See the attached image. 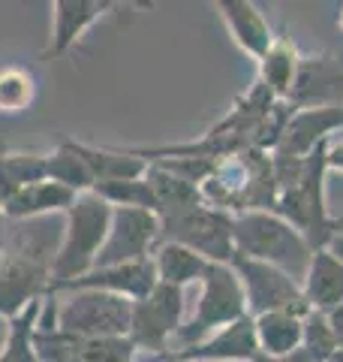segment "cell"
Listing matches in <instances>:
<instances>
[{
	"mask_svg": "<svg viewBox=\"0 0 343 362\" xmlns=\"http://www.w3.org/2000/svg\"><path fill=\"white\" fill-rule=\"evenodd\" d=\"M217 13L226 21L229 33H232L235 45L253 61H262V54L271 49V42L277 40L271 33V25L265 13L253 4V0H217Z\"/></svg>",
	"mask_w": 343,
	"mask_h": 362,
	"instance_id": "16",
	"label": "cell"
},
{
	"mask_svg": "<svg viewBox=\"0 0 343 362\" xmlns=\"http://www.w3.org/2000/svg\"><path fill=\"white\" fill-rule=\"evenodd\" d=\"M292 109L343 106V64L331 54L301 58V70L289 94Z\"/></svg>",
	"mask_w": 343,
	"mask_h": 362,
	"instance_id": "15",
	"label": "cell"
},
{
	"mask_svg": "<svg viewBox=\"0 0 343 362\" xmlns=\"http://www.w3.org/2000/svg\"><path fill=\"white\" fill-rule=\"evenodd\" d=\"M166 362H193V359H166Z\"/></svg>",
	"mask_w": 343,
	"mask_h": 362,
	"instance_id": "40",
	"label": "cell"
},
{
	"mask_svg": "<svg viewBox=\"0 0 343 362\" xmlns=\"http://www.w3.org/2000/svg\"><path fill=\"white\" fill-rule=\"evenodd\" d=\"M304 299L311 311L331 314L343 308V257L335 247H319L311 257L304 278H301Z\"/></svg>",
	"mask_w": 343,
	"mask_h": 362,
	"instance_id": "17",
	"label": "cell"
},
{
	"mask_svg": "<svg viewBox=\"0 0 343 362\" xmlns=\"http://www.w3.org/2000/svg\"><path fill=\"white\" fill-rule=\"evenodd\" d=\"M45 154L4 151L0 154V206L37 181H45Z\"/></svg>",
	"mask_w": 343,
	"mask_h": 362,
	"instance_id": "24",
	"label": "cell"
},
{
	"mask_svg": "<svg viewBox=\"0 0 343 362\" xmlns=\"http://www.w3.org/2000/svg\"><path fill=\"white\" fill-rule=\"evenodd\" d=\"M229 266L235 269V275L244 287L250 317H259V314H268V311H292V314H301V317L311 314V305L304 299L301 281L292 278L289 272L268 266V263H259V259L238 257V254Z\"/></svg>",
	"mask_w": 343,
	"mask_h": 362,
	"instance_id": "8",
	"label": "cell"
},
{
	"mask_svg": "<svg viewBox=\"0 0 343 362\" xmlns=\"http://www.w3.org/2000/svg\"><path fill=\"white\" fill-rule=\"evenodd\" d=\"M301 350L307 354L311 362H328L331 356L337 354V335L331 329V320L328 314H319V311H311L304 317V341H301Z\"/></svg>",
	"mask_w": 343,
	"mask_h": 362,
	"instance_id": "30",
	"label": "cell"
},
{
	"mask_svg": "<svg viewBox=\"0 0 343 362\" xmlns=\"http://www.w3.org/2000/svg\"><path fill=\"white\" fill-rule=\"evenodd\" d=\"M145 178L151 181V187H154V197H157V218L163 221V218H172V214H178V211H187L193 206H202V190L196 185H190V181L184 178H178V175H172L166 173V169H160L154 163H148V173Z\"/></svg>",
	"mask_w": 343,
	"mask_h": 362,
	"instance_id": "23",
	"label": "cell"
},
{
	"mask_svg": "<svg viewBox=\"0 0 343 362\" xmlns=\"http://www.w3.org/2000/svg\"><path fill=\"white\" fill-rule=\"evenodd\" d=\"M112 211L114 209L106 199H100L94 190L82 194L73 202V209L66 211L64 235L57 242V254L52 266V293L61 284H66V281H76L94 269L102 245H106Z\"/></svg>",
	"mask_w": 343,
	"mask_h": 362,
	"instance_id": "3",
	"label": "cell"
},
{
	"mask_svg": "<svg viewBox=\"0 0 343 362\" xmlns=\"http://www.w3.org/2000/svg\"><path fill=\"white\" fill-rule=\"evenodd\" d=\"M4 206H0V251H4Z\"/></svg>",
	"mask_w": 343,
	"mask_h": 362,
	"instance_id": "36",
	"label": "cell"
},
{
	"mask_svg": "<svg viewBox=\"0 0 343 362\" xmlns=\"http://www.w3.org/2000/svg\"><path fill=\"white\" fill-rule=\"evenodd\" d=\"M184 326V290L157 284L145 299L133 302L130 311V338L136 350L169 354V341Z\"/></svg>",
	"mask_w": 343,
	"mask_h": 362,
	"instance_id": "9",
	"label": "cell"
},
{
	"mask_svg": "<svg viewBox=\"0 0 343 362\" xmlns=\"http://www.w3.org/2000/svg\"><path fill=\"white\" fill-rule=\"evenodd\" d=\"M42 302L28 305L18 317L9 320V338L4 350H0V362H37V350H33V335H37V323H40V311Z\"/></svg>",
	"mask_w": 343,
	"mask_h": 362,
	"instance_id": "26",
	"label": "cell"
},
{
	"mask_svg": "<svg viewBox=\"0 0 343 362\" xmlns=\"http://www.w3.org/2000/svg\"><path fill=\"white\" fill-rule=\"evenodd\" d=\"M160 284L154 259H139V263H124V266H102V269H90L88 275L66 281L54 293H70V290H102L112 293V296L139 302L148 293Z\"/></svg>",
	"mask_w": 343,
	"mask_h": 362,
	"instance_id": "13",
	"label": "cell"
},
{
	"mask_svg": "<svg viewBox=\"0 0 343 362\" xmlns=\"http://www.w3.org/2000/svg\"><path fill=\"white\" fill-rule=\"evenodd\" d=\"M94 194L100 199H106L112 209H142L157 214V197L154 187L145 175L130 178V181H109V185H97Z\"/></svg>",
	"mask_w": 343,
	"mask_h": 362,
	"instance_id": "28",
	"label": "cell"
},
{
	"mask_svg": "<svg viewBox=\"0 0 343 362\" xmlns=\"http://www.w3.org/2000/svg\"><path fill=\"white\" fill-rule=\"evenodd\" d=\"M343 127V106L325 109H292L289 121L280 133L277 148L271 157H286V160H304L316 148H323L335 139V130Z\"/></svg>",
	"mask_w": 343,
	"mask_h": 362,
	"instance_id": "11",
	"label": "cell"
},
{
	"mask_svg": "<svg viewBox=\"0 0 343 362\" xmlns=\"http://www.w3.org/2000/svg\"><path fill=\"white\" fill-rule=\"evenodd\" d=\"M57 245L49 230H21L6 251H0V317L13 320L28 305L52 293V266Z\"/></svg>",
	"mask_w": 343,
	"mask_h": 362,
	"instance_id": "1",
	"label": "cell"
},
{
	"mask_svg": "<svg viewBox=\"0 0 343 362\" xmlns=\"http://www.w3.org/2000/svg\"><path fill=\"white\" fill-rule=\"evenodd\" d=\"M301 58L304 54L299 52V45L289 37H277L271 42V49L262 54V61H256L259 64V85H265L274 100L289 103V94H292L295 78H299V70H301Z\"/></svg>",
	"mask_w": 343,
	"mask_h": 362,
	"instance_id": "19",
	"label": "cell"
},
{
	"mask_svg": "<svg viewBox=\"0 0 343 362\" xmlns=\"http://www.w3.org/2000/svg\"><path fill=\"white\" fill-rule=\"evenodd\" d=\"M256 356H259L256 320L250 314L223 326V329H217L205 341L166 354V359H193V362H253Z\"/></svg>",
	"mask_w": 343,
	"mask_h": 362,
	"instance_id": "12",
	"label": "cell"
},
{
	"mask_svg": "<svg viewBox=\"0 0 343 362\" xmlns=\"http://www.w3.org/2000/svg\"><path fill=\"white\" fill-rule=\"evenodd\" d=\"M130 299L102 290H70V296L57 302V329L73 338L130 335Z\"/></svg>",
	"mask_w": 343,
	"mask_h": 362,
	"instance_id": "7",
	"label": "cell"
},
{
	"mask_svg": "<svg viewBox=\"0 0 343 362\" xmlns=\"http://www.w3.org/2000/svg\"><path fill=\"white\" fill-rule=\"evenodd\" d=\"M325 148H316L311 157H304L301 178L292 187L280 190L277 197V211L283 221H289L299 230L307 245L319 251V247H331L337 242V221L325 209Z\"/></svg>",
	"mask_w": 343,
	"mask_h": 362,
	"instance_id": "4",
	"label": "cell"
},
{
	"mask_svg": "<svg viewBox=\"0 0 343 362\" xmlns=\"http://www.w3.org/2000/svg\"><path fill=\"white\" fill-rule=\"evenodd\" d=\"M73 148L78 157L88 163L90 175L97 185H109V181H130V178H142L148 173V160H142L136 151H121V148H100V145H88V142H76ZM94 185V187H97Z\"/></svg>",
	"mask_w": 343,
	"mask_h": 362,
	"instance_id": "20",
	"label": "cell"
},
{
	"mask_svg": "<svg viewBox=\"0 0 343 362\" xmlns=\"http://www.w3.org/2000/svg\"><path fill=\"white\" fill-rule=\"evenodd\" d=\"M118 6L121 4H114V0H54L52 37H49V45L42 49V58H49V61L64 58L85 37L88 28H94L102 16H109Z\"/></svg>",
	"mask_w": 343,
	"mask_h": 362,
	"instance_id": "14",
	"label": "cell"
},
{
	"mask_svg": "<svg viewBox=\"0 0 343 362\" xmlns=\"http://www.w3.org/2000/svg\"><path fill=\"white\" fill-rule=\"evenodd\" d=\"M160 242H163V226H160V218L154 211L114 209L106 245H102L94 269L139 263V259H148L154 254V247Z\"/></svg>",
	"mask_w": 343,
	"mask_h": 362,
	"instance_id": "10",
	"label": "cell"
},
{
	"mask_svg": "<svg viewBox=\"0 0 343 362\" xmlns=\"http://www.w3.org/2000/svg\"><path fill=\"white\" fill-rule=\"evenodd\" d=\"M328 362H343V350H337V354H335V356H331Z\"/></svg>",
	"mask_w": 343,
	"mask_h": 362,
	"instance_id": "37",
	"label": "cell"
},
{
	"mask_svg": "<svg viewBox=\"0 0 343 362\" xmlns=\"http://www.w3.org/2000/svg\"><path fill=\"white\" fill-rule=\"evenodd\" d=\"M37 100V78L18 64L0 66V112H28Z\"/></svg>",
	"mask_w": 343,
	"mask_h": 362,
	"instance_id": "27",
	"label": "cell"
},
{
	"mask_svg": "<svg viewBox=\"0 0 343 362\" xmlns=\"http://www.w3.org/2000/svg\"><path fill=\"white\" fill-rule=\"evenodd\" d=\"M33 350H37V362H82L78 359V338L54 329H40L33 335Z\"/></svg>",
	"mask_w": 343,
	"mask_h": 362,
	"instance_id": "31",
	"label": "cell"
},
{
	"mask_svg": "<svg viewBox=\"0 0 343 362\" xmlns=\"http://www.w3.org/2000/svg\"><path fill=\"white\" fill-rule=\"evenodd\" d=\"M45 178L49 181H57V185H64L66 190H73L76 197L82 194H90L94 190V175H90L88 163L78 157V151L73 148V139H64L52 154H45Z\"/></svg>",
	"mask_w": 343,
	"mask_h": 362,
	"instance_id": "25",
	"label": "cell"
},
{
	"mask_svg": "<svg viewBox=\"0 0 343 362\" xmlns=\"http://www.w3.org/2000/svg\"><path fill=\"white\" fill-rule=\"evenodd\" d=\"M6 338H9V320H4V317H0V350H4Z\"/></svg>",
	"mask_w": 343,
	"mask_h": 362,
	"instance_id": "35",
	"label": "cell"
},
{
	"mask_svg": "<svg viewBox=\"0 0 343 362\" xmlns=\"http://www.w3.org/2000/svg\"><path fill=\"white\" fill-rule=\"evenodd\" d=\"M325 166L328 173H343V136H335L325 148Z\"/></svg>",
	"mask_w": 343,
	"mask_h": 362,
	"instance_id": "32",
	"label": "cell"
},
{
	"mask_svg": "<svg viewBox=\"0 0 343 362\" xmlns=\"http://www.w3.org/2000/svg\"><path fill=\"white\" fill-rule=\"evenodd\" d=\"M253 362H311V359H307L304 350H295V354H289V356H265V354H259Z\"/></svg>",
	"mask_w": 343,
	"mask_h": 362,
	"instance_id": "33",
	"label": "cell"
},
{
	"mask_svg": "<svg viewBox=\"0 0 343 362\" xmlns=\"http://www.w3.org/2000/svg\"><path fill=\"white\" fill-rule=\"evenodd\" d=\"M259 354L265 356H289L301 350L304 341V317L292 311H268L253 317Z\"/></svg>",
	"mask_w": 343,
	"mask_h": 362,
	"instance_id": "21",
	"label": "cell"
},
{
	"mask_svg": "<svg viewBox=\"0 0 343 362\" xmlns=\"http://www.w3.org/2000/svg\"><path fill=\"white\" fill-rule=\"evenodd\" d=\"M335 251L343 257V239H337V242H335Z\"/></svg>",
	"mask_w": 343,
	"mask_h": 362,
	"instance_id": "38",
	"label": "cell"
},
{
	"mask_svg": "<svg viewBox=\"0 0 343 362\" xmlns=\"http://www.w3.org/2000/svg\"><path fill=\"white\" fill-rule=\"evenodd\" d=\"M232 239L235 254L259 263L277 266L289 272L292 278H304L311 266L313 247L289 221H283L277 211H241L232 218Z\"/></svg>",
	"mask_w": 343,
	"mask_h": 362,
	"instance_id": "2",
	"label": "cell"
},
{
	"mask_svg": "<svg viewBox=\"0 0 343 362\" xmlns=\"http://www.w3.org/2000/svg\"><path fill=\"white\" fill-rule=\"evenodd\" d=\"M328 320H331V329H335V335H337V347L343 350V308L331 311V314H328Z\"/></svg>",
	"mask_w": 343,
	"mask_h": 362,
	"instance_id": "34",
	"label": "cell"
},
{
	"mask_svg": "<svg viewBox=\"0 0 343 362\" xmlns=\"http://www.w3.org/2000/svg\"><path fill=\"white\" fill-rule=\"evenodd\" d=\"M154 269H157V278L160 284H169V287H190L202 281L205 269H208V259L199 257L196 251L178 245V242H160L154 247Z\"/></svg>",
	"mask_w": 343,
	"mask_h": 362,
	"instance_id": "22",
	"label": "cell"
},
{
	"mask_svg": "<svg viewBox=\"0 0 343 362\" xmlns=\"http://www.w3.org/2000/svg\"><path fill=\"white\" fill-rule=\"evenodd\" d=\"M232 218L235 214L220 211L202 202L187 211H178L163 218V242H178L205 257L208 263H232L235 259V239H232Z\"/></svg>",
	"mask_w": 343,
	"mask_h": 362,
	"instance_id": "6",
	"label": "cell"
},
{
	"mask_svg": "<svg viewBox=\"0 0 343 362\" xmlns=\"http://www.w3.org/2000/svg\"><path fill=\"white\" fill-rule=\"evenodd\" d=\"M78 197L66 190L57 181H37L25 190H18L13 199L4 202V218L6 221H40L45 214H66L73 209Z\"/></svg>",
	"mask_w": 343,
	"mask_h": 362,
	"instance_id": "18",
	"label": "cell"
},
{
	"mask_svg": "<svg viewBox=\"0 0 343 362\" xmlns=\"http://www.w3.org/2000/svg\"><path fill=\"white\" fill-rule=\"evenodd\" d=\"M136 344L130 335H102L78 338V359L82 362H136Z\"/></svg>",
	"mask_w": 343,
	"mask_h": 362,
	"instance_id": "29",
	"label": "cell"
},
{
	"mask_svg": "<svg viewBox=\"0 0 343 362\" xmlns=\"http://www.w3.org/2000/svg\"><path fill=\"white\" fill-rule=\"evenodd\" d=\"M337 28H340V33H343V6H340V16H337Z\"/></svg>",
	"mask_w": 343,
	"mask_h": 362,
	"instance_id": "39",
	"label": "cell"
},
{
	"mask_svg": "<svg viewBox=\"0 0 343 362\" xmlns=\"http://www.w3.org/2000/svg\"><path fill=\"white\" fill-rule=\"evenodd\" d=\"M244 314H247V299H244V287L238 281L235 269L229 263H208V269H205V275L199 281L196 311L178 329L175 338L184 341V347L205 341L217 329L241 320Z\"/></svg>",
	"mask_w": 343,
	"mask_h": 362,
	"instance_id": "5",
	"label": "cell"
}]
</instances>
